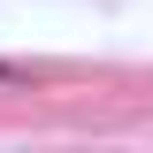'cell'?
<instances>
[{"mask_svg": "<svg viewBox=\"0 0 153 153\" xmlns=\"http://www.w3.org/2000/svg\"><path fill=\"white\" fill-rule=\"evenodd\" d=\"M0 84H31V69L23 61H0Z\"/></svg>", "mask_w": 153, "mask_h": 153, "instance_id": "1", "label": "cell"}]
</instances>
